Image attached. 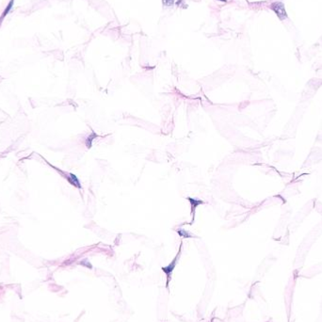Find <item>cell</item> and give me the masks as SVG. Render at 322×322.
I'll use <instances>...</instances> for the list:
<instances>
[{"label":"cell","instance_id":"277c9868","mask_svg":"<svg viewBox=\"0 0 322 322\" xmlns=\"http://www.w3.org/2000/svg\"><path fill=\"white\" fill-rule=\"evenodd\" d=\"M174 2V0H163V3H164L165 6H172Z\"/></svg>","mask_w":322,"mask_h":322},{"label":"cell","instance_id":"6da1fadb","mask_svg":"<svg viewBox=\"0 0 322 322\" xmlns=\"http://www.w3.org/2000/svg\"><path fill=\"white\" fill-rule=\"evenodd\" d=\"M271 9L277 14L280 20H284L287 18V13L285 10L284 5L282 2H274L271 4Z\"/></svg>","mask_w":322,"mask_h":322},{"label":"cell","instance_id":"7a4b0ae2","mask_svg":"<svg viewBox=\"0 0 322 322\" xmlns=\"http://www.w3.org/2000/svg\"><path fill=\"white\" fill-rule=\"evenodd\" d=\"M13 2H14V0H10V2L9 3V5H8V7L6 8V10H4V13H2V15H1V17H0V24L2 23L3 19L6 17V15H7L8 13H9V11L11 10V8H13Z\"/></svg>","mask_w":322,"mask_h":322},{"label":"cell","instance_id":"3957f363","mask_svg":"<svg viewBox=\"0 0 322 322\" xmlns=\"http://www.w3.org/2000/svg\"><path fill=\"white\" fill-rule=\"evenodd\" d=\"M69 182H70L71 184H73V185L78 186V187L80 186L79 181L77 180V178L75 177V175H74V174H70V176H69Z\"/></svg>","mask_w":322,"mask_h":322}]
</instances>
